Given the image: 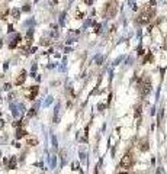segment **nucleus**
<instances>
[{"label": "nucleus", "instance_id": "obj_9", "mask_svg": "<svg viewBox=\"0 0 167 174\" xmlns=\"http://www.w3.org/2000/svg\"><path fill=\"white\" fill-rule=\"evenodd\" d=\"M26 135V132L23 129H18V132H16V138H23Z\"/></svg>", "mask_w": 167, "mask_h": 174}, {"label": "nucleus", "instance_id": "obj_13", "mask_svg": "<svg viewBox=\"0 0 167 174\" xmlns=\"http://www.w3.org/2000/svg\"><path fill=\"white\" fill-rule=\"evenodd\" d=\"M51 103H52V96H48V97H47V100H45V106L51 105Z\"/></svg>", "mask_w": 167, "mask_h": 174}, {"label": "nucleus", "instance_id": "obj_16", "mask_svg": "<svg viewBox=\"0 0 167 174\" xmlns=\"http://www.w3.org/2000/svg\"><path fill=\"white\" fill-rule=\"evenodd\" d=\"M41 44H42V45H48V44H50V42H48L47 39H42V42H41Z\"/></svg>", "mask_w": 167, "mask_h": 174}, {"label": "nucleus", "instance_id": "obj_14", "mask_svg": "<svg viewBox=\"0 0 167 174\" xmlns=\"http://www.w3.org/2000/svg\"><path fill=\"white\" fill-rule=\"evenodd\" d=\"M64 18H66V13H61V16H60V25H64Z\"/></svg>", "mask_w": 167, "mask_h": 174}, {"label": "nucleus", "instance_id": "obj_4", "mask_svg": "<svg viewBox=\"0 0 167 174\" xmlns=\"http://www.w3.org/2000/svg\"><path fill=\"white\" fill-rule=\"evenodd\" d=\"M116 15V3L115 2H110L106 6V16L107 18H114Z\"/></svg>", "mask_w": 167, "mask_h": 174}, {"label": "nucleus", "instance_id": "obj_3", "mask_svg": "<svg viewBox=\"0 0 167 174\" xmlns=\"http://www.w3.org/2000/svg\"><path fill=\"white\" fill-rule=\"evenodd\" d=\"M150 19H151V12L145 10V12H142L141 15H139L138 23H139V25H145V23H148V22H150Z\"/></svg>", "mask_w": 167, "mask_h": 174}, {"label": "nucleus", "instance_id": "obj_1", "mask_svg": "<svg viewBox=\"0 0 167 174\" xmlns=\"http://www.w3.org/2000/svg\"><path fill=\"white\" fill-rule=\"evenodd\" d=\"M132 164H134L132 154H125L121 160V168H123V170H128L129 167H132Z\"/></svg>", "mask_w": 167, "mask_h": 174}, {"label": "nucleus", "instance_id": "obj_11", "mask_svg": "<svg viewBox=\"0 0 167 174\" xmlns=\"http://www.w3.org/2000/svg\"><path fill=\"white\" fill-rule=\"evenodd\" d=\"M19 39H20V36H19V35H18V36H16L15 39H13V42L10 44V48H15V47H16V44L19 42Z\"/></svg>", "mask_w": 167, "mask_h": 174}, {"label": "nucleus", "instance_id": "obj_8", "mask_svg": "<svg viewBox=\"0 0 167 174\" xmlns=\"http://www.w3.org/2000/svg\"><path fill=\"white\" fill-rule=\"evenodd\" d=\"M7 167H9L10 170H13V168H16V158H15V157H12V158H10V161L7 162Z\"/></svg>", "mask_w": 167, "mask_h": 174}, {"label": "nucleus", "instance_id": "obj_2", "mask_svg": "<svg viewBox=\"0 0 167 174\" xmlns=\"http://www.w3.org/2000/svg\"><path fill=\"white\" fill-rule=\"evenodd\" d=\"M150 91H151V84H150L148 78H145V80L139 84V93H141V96H147Z\"/></svg>", "mask_w": 167, "mask_h": 174}, {"label": "nucleus", "instance_id": "obj_6", "mask_svg": "<svg viewBox=\"0 0 167 174\" xmlns=\"http://www.w3.org/2000/svg\"><path fill=\"white\" fill-rule=\"evenodd\" d=\"M36 94H38V86H34L31 90H29V100H35Z\"/></svg>", "mask_w": 167, "mask_h": 174}, {"label": "nucleus", "instance_id": "obj_5", "mask_svg": "<svg viewBox=\"0 0 167 174\" xmlns=\"http://www.w3.org/2000/svg\"><path fill=\"white\" fill-rule=\"evenodd\" d=\"M25 78H26V71H25V70H22V71H20V74H19V77L16 78V84H18V86H20V84H23V81H25Z\"/></svg>", "mask_w": 167, "mask_h": 174}, {"label": "nucleus", "instance_id": "obj_15", "mask_svg": "<svg viewBox=\"0 0 167 174\" xmlns=\"http://www.w3.org/2000/svg\"><path fill=\"white\" fill-rule=\"evenodd\" d=\"M34 115H35V109H31L29 113H28V116H34Z\"/></svg>", "mask_w": 167, "mask_h": 174}, {"label": "nucleus", "instance_id": "obj_17", "mask_svg": "<svg viewBox=\"0 0 167 174\" xmlns=\"http://www.w3.org/2000/svg\"><path fill=\"white\" fill-rule=\"evenodd\" d=\"M84 2H86L87 4H91V2H93V0H84Z\"/></svg>", "mask_w": 167, "mask_h": 174}, {"label": "nucleus", "instance_id": "obj_12", "mask_svg": "<svg viewBox=\"0 0 167 174\" xmlns=\"http://www.w3.org/2000/svg\"><path fill=\"white\" fill-rule=\"evenodd\" d=\"M12 16H13V18H16V19L19 18V9H13L12 10Z\"/></svg>", "mask_w": 167, "mask_h": 174}, {"label": "nucleus", "instance_id": "obj_10", "mask_svg": "<svg viewBox=\"0 0 167 174\" xmlns=\"http://www.w3.org/2000/svg\"><path fill=\"white\" fill-rule=\"evenodd\" d=\"M36 144H38V141H36V138H29V139H28V145L34 146V145H36Z\"/></svg>", "mask_w": 167, "mask_h": 174}, {"label": "nucleus", "instance_id": "obj_7", "mask_svg": "<svg viewBox=\"0 0 167 174\" xmlns=\"http://www.w3.org/2000/svg\"><path fill=\"white\" fill-rule=\"evenodd\" d=\"M87 129H89V126H86L84 130H83V135H82V137H79L80 142H86V141H87Z\"/></svg>", "mask_w": 167, "mask_h": 174}]
</instances>
